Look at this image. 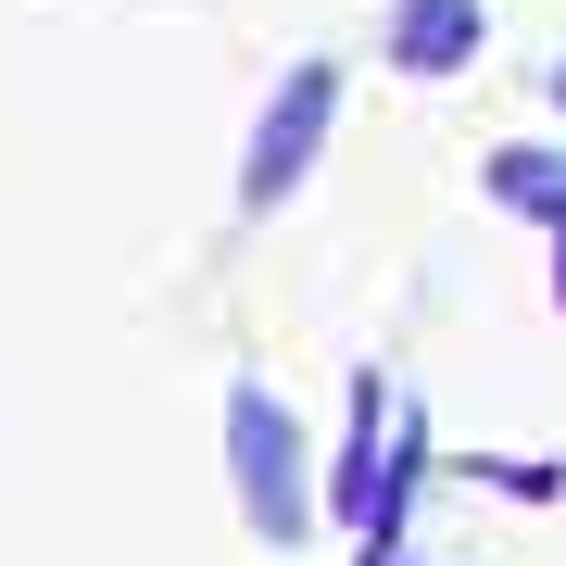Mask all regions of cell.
Returning a JSON list of instances; mask_svg holds the SVG:
<instances>
[{
	"mask_svg": "<svg viewBox=\"0 0 566 566\" xmlns=\"http://www.w3.org/2000/svg\"><path fill=\"white\" fill-rule=\"evenodd\" d=\"M227 491H240V528L264 554L315 542V441L277 403V378H227Z\"/></svg>",
	"mask_w": 566,
	"mask_h": 566,
	"instance_id": "obj_1",
	"label": "cell"
},
{
	"mask_svg": "<svg viewBox=\"0 0 566 566\" xmlns=\"http://www.w3.org/2000/svg\"><path fill=\"white\" fill-rule=\"evenodd\" d=\"M327 126H340V63H290L277 88H264V114H252V151H240V214H277L290 189L327 164Z\"/></svg>",
	"mask_w": 566,
	"mask_h": 566,
	"instance_id": "obj_2",
	"label": "cell"
},
{
	"mask_svg": "<svg viewBox=\"0 0 566 566\" xmlns=\"http://www.w3.org/2000/svg\"><path fill=\"white\" fill-rule=\"evenodd\" d=\"M378 453H390V378L365 365L353 416H340V453H327V516H340V528H365V504H378Z\"/></svg>",
	"mask_w": 566,
	"mask_h": 566,
	"instance_id": "obj_3",
	"label": "cell"
},
{
	"mask_svg": "<svg viewBox=\"0 0 566 566\" xmlns=\"http://www.w3.org/2000/svg\"><path fill=\"white\" fill-rule=\"evenodd\" d=\"M390 63L403 76H465L479 63V0H390Z\"/></svg>",
	"mask_w": 566,
	"mask_h": 566,
	"instance_id": "obj_4",
	"label": "cell"
},
{
	"mask_svg": "<svg viewBox=\"0 0 566 566\" xmlns=\"http://www.w3.org/2000/svg\"><path fill=\"white\" fill-rule=\"evenodd\" d=\"M479 189L504 214H528V227H566V151L554 139H504V151L479 164Z\"/></svg>",
	"mask_w": 566,
	"mask_h": 566,
	"instance_id": "obj_5",
	"label": "cell"
},
{
	"mask_svg": "<svg viewBox=\"0 0 566 566\" xmlns=\"http://www.w3.org/2000/svg\"><path fill=\"white\" fill-rule=\"evenodd\" d=\"M554 303H566V227H554Z\"/></svg>",
	"mask_w": 566,
	"mask_h": 566,
	"instance_id": "obj_6",
	"label": "cell"
},
{
	"mask_svg": "<svg viewBox=\"0 0 566 566\" xmlns=\"http://www.w3.org/2000/svg\"><path fill=\"white\" fill-rule=\"evenodd\" d=\"M554 102H566V63H554Z\"/></svg>",
	"mask_w": 566,
	"mask_h": 566,
	"instance_id": "obj_7",
	"label": "cell"
}]
</instances>
